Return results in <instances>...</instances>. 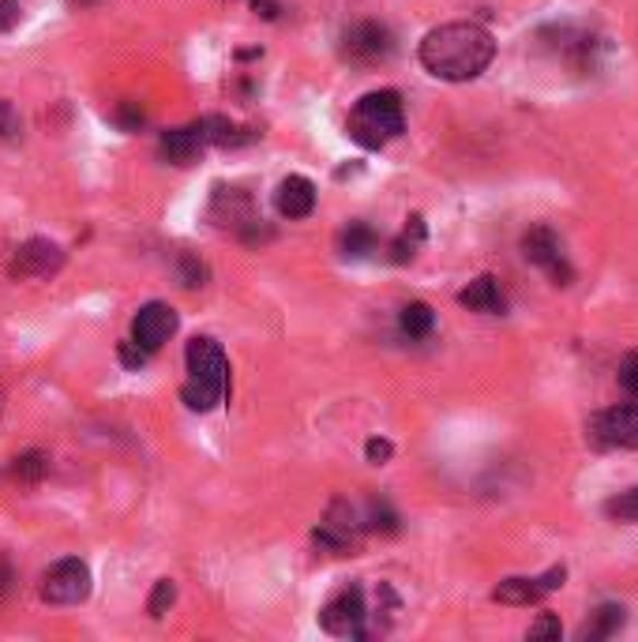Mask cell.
<instances>
[{"instance_id": "cell-1", "label": "cell", "mask_w": 638, "mask_h": 642, "mask_svg": "<svg viewBox=\"0 0 638 642\" xmlns=\"http://www.w3.org/2000/svg\"><path fill=\"white\" fill-rule=\"evenodd\" d=\"M417 57H421L424 72L436 80L470 83L492 64L496 41L481 23H444V27H432L424 34Z\"/></svg>"}, {"instance_id": "cell-2", "label": "cell", "mask_w": 638, "mask_h": 642, "mask_svg": "<svg viewBox=\"0 0 638 642\" xmlns=\"http://www.w3.org/2000/svg\"><path fill=\"white\" fill-rule=\"evenodd\" d=\"M184 361H189V379L181 387V399L192 413H210L226 399V387H229V361L222 346L215 338L200 335L189 342Z\"/></svg>"}, {"instance_id": "cell-3", "label": "cell", "mask_w": 638, "mask_h": 642, "mask_svg": "<svg viewBox=\"0 0 638 642\" xmlns=\"http://www.w3.org/2000/svg\"><path fill=\"white\" fill-rule=\"evenodd\" d=\"M406 129L402 98L398 90H372L353 106L350 113V140L369 150H380L383 143L398 140Z\"/></svg>"}, {"instance_id": "cell-4", "label": "cell", "mask_w": 638, "mask_h": 642, "mask_svg": "<svg viewBox=\"0 0 638 642\" xmlns=\"http://www.w3.org/2000/svg\"><path fill=\"white\" fill-rule=\"evenodd\" d=\"M91 597V568L80 556H64L41 579V602L49 605H83Z\"/></svg>"}, {"instance_id": "cell-5", "label": "cell", "mask_w": 638, "mask_h": 642, "mask_svg": "<svg viewBox=\"0 0 638 642\" xmlns=\"http://www.w3.org/2000/svg\"><path fill=\"white\" fill-rule=\"evenodd\" d=\"M364 620H369V608H364L361 586L338 590L320 613V623L327 635H342V639H364Z\"/></svg>"}, {"instance_id": "cell-6", "label": "cell", "mask_w": 638, "mask_h": 642, "mask_svg": "<svg viewBox=\"0 0 638 642\" xmlns=\"http://www.w3.org/2000/svg\"><path fill=\"white\" fill-rule=\"evenodd\" d=\"M390 53H395V34L383 23H357V27L342 34V57L350 64L372 68L390 61Z\"/></svg>"}, {"instance_id": "cell-7", "label": "cell", "mask_w": 638, "mask_h": 642, "mask_svg": "<svg viewBox=\"0 0 638 642\" xmlns=\"http://www.w3.org/2000/svg\"><path fill=\"white\" fill-rule=\"evenodd\" d=\"M586 433L598 447H638V405L624 402L590 417Z\"/></svg>"}, {"instance_id": "cell-8", "label": "cell", "mask_w": 638, "mask_h": 642, "mask_svg": "<svg viewBox=\"0 0 638 642\" xmlns=\"http://www.w3.org/2000/svg\"><path fill=\"white\" fill-rule=\"evenodd\" d=\"M522 256L530 259L533 267H541L544 275H549L556 286H571L575 270L567 267L564 249H559V237L552 233V230H544V226H538V230L526 233V237H522Z\"/></svg>"}, {"instance_id": "cell-9", "label": "cell", "mask_w": 638, "mask_h": 642, "mask_svg": "<svg viewBox=\"0 0 638 642\" xmlns=\"http://www.w3.org/2000/svg\"><path fill=\"white\" fill-rule=\"evenodd\" d=\"M177 324H181V319H177V312L169 308L166 301H151V304H143V308L135 312L132 342H140L147 353H155L177 335Z\"/></svg>"}, {"instance_id": "cell-10", "label": "cell", "mask_w": 638, "mask_h": 642, "mask_svg": "<svg viewBox=\"0 0 638 642\" xmlns=\"http://www.w3.org/2000/svg\"><path fill=\"white\" fill-rule=\"evenodd\" d=\"M61 267H64L61 244L46 241V237H31V241H23L20 249H15L12 264H8L12 278H46Z\"/></svg>"}, {"instance_id": "cell-11", "label": "cell", "mask_w": 638, "mask_h": 642, "mask_svg": "<svg viewBox=\"0 0 638 642\" xmlns=\"http://www.w3.org/2000/svg\"><path fill=\"white\" fill-rule=\"evenodd\" d=\"M567 579V568H549L541 579H504L496 590H492V602L504 605H538L544 594L559 590Z\"/></svg>"}, {"instance_id": "cell-12", "label": "cell", "mask_w": 638, "mask_h": 642, "mask_svg": "<svg viewBox=\"0 0 638 642\" xmlns=\"http://www.w3.org/2000/svg\"><path fill=\"white\" fill-rule=\"evenodd\" d=\"M357 514H353V507L350 504H330V511H327V519L316 526V545L320 548H327V553H335V556H342V553H350V548L357 545Z\"/></svg>"}, {"instance_id": "cell-13", "label": "cell", "mask_w": 638, "mask_h": 642, "mask_svg": "<svg viewBox=\"0 0 638 642\" xmlns=\"http://www.w3.org/2000/svg\"><path fill=\"white\" fill-rule=\"evenodd\" d=\"M275 207H278V215L289 218V222H297V218H309L312 210H316V184H312L309 177H301V173L286 177V181L278 184V192H275Z\"/></svg>"}, {"instance_id": "cell-14", "label": "cell", "mask_w": 638, "mask_h": 642, "mask_svg": "<svg viewBox=\"0 0 638 642\" xmlns=\"http://www.w3.org/2000/svg\"><path fill=\"white\" fill-rule=\"evenodd\" d=\"M203 147H210V140H207V129H203V121H195V124H184V129L166 132V135H161V143H158L161 158H169V162H177V166H189V162H195Z\"/></svg>"}, {"instance_id": "cell-15", "label": "cell", "mask_w": 638, "mask_h": 642, "mask_svg": "<svg viewBox=\"0 0 638 642\" xmlns=\"http://www.w3.org/2000/svg\"><path fill=\"white\" fill-rule=\"evenodd\" d=\"M458 301H462L470 312H484V316H504V293H499V286H496V278H492V275L473 278V282L466 286L462 293H458Z\"/></svg>"}, {"instance_id": "cell-16", "label": "cell", "mask_w": 638, "mask_h": 642, "mask_svg": "<svg viewBox=\"0 0 638 642\" xmlns=\"http://www.w3.org/2000/svg\"><path fill=\"white\" fill-rule=\"evenodd\" d=\"M398 327H402L406 338H429L432 327H436V312H432L424 301H413V304H406V308H402Z\"/></svg>"}, {"instance_id": "cell-17", "label": "cell", "mask_w": 638, "mask_h": 642, "mask_svg": "<svg viewBox=\"0 0 638 642\" xmlns=\"http://www.w3.org/2000/svg\"><path fill=\"white\" fill-rule=\"evenodd\" d=\"M46 473H49L46 451H27V455H20V459H12V467H8V477L20 481V485H38Z\"/></svg>"}, {"instance_id": "cell-18", "label": "cell", "mask_w": 638, "mask_h": 642, "mask_svg": "<svg viewBox=\"0 0 638 642\" xmlns=\"http://www.w3.org/2000/svg\"><path fill=\"white\" fill-rule=\"evenodd\" d=\"M619 628H624V608H619V605H601L598 613H593V620L582 628V639H612Z\"/></svg>"}, {"instance_id": "cell-19", "label": "cell", "mask_w": 638, "mask_h": 642, "mask_svg": "<svg viewBox=\"0 0 638 642\" xmlns=\"http://www.w3.org/2000/svg\"><path fill=\"white\" fill-rule=\"evenodd\" d=\"M376 233L369 230V226H350L342 237H338V249H342V256H350V259H361V256H369V252H376Z\"/></svg>"}, {"instance_id": "cell-20", "label": "cell", "mask_w": 638, "mask_h": 642, "mask_svg": "<svg viewBox=\"0 0 638 642\" xmlns=\"http://www.w3.org/2000/svg\"><path fill=\"white\" fill-rule=\"evenodd\" d=\"M424 241V226H421V218H410V226H406V233L398 237L395 244H390V259L395 264H406V259L413 256V249Z\"/></svg>"}, {"instance_id": "cell-21", "label": "cell", "mask_w": 638, "mask_h": 642, "mask_svg": "<svg viewBox=\"0 0 638 642\" xmlns=\"http://www.w3.org/2000/svg\"><path fill=\"white\" fill-rule=\"evenodd\" d=\"M605 514L616 522H638V488H627V493L612 496L605 504Z\"/></svg>"}, {"instance_id": "cell-22", "label": "cell", "mask_w": 638, "mask_h": 642, "mask_svg": "<svg viewBox=\"0 0 638 642\" xmlns=\"http://www.w3.org/2000/svg\"><path fill=\"white\" fill-rule=\"evenodd\" d=\"M177 602V586L173 579H158L155 590H151V602H147V613L155 616V620H161V616L169 613V605Z\"/></svg>"}, {"instance_id": "cell-23", "label": "cell", "mask_w": 638, "mask_h": 642, "mask_svg": "<svg viewBox=\"0 0 638 642\" xmlns=\"http://www.w3.org/2000/svg\"><path fill=\"white\" fill-rule=\"evenodd\" d=\"M369 522H372V530H380V534H395L398 530V514L383 500L369 507Z\"/></svg>"}, {"instance_id": "cell-24", "label": "cell", "mask_w": 638, "mask_h": 642, "mask_svg": "<svg viewBox=\"0 0 638 642\" xmlns=\"http://www.w3.org/2000/svg\"><path fill=\"white\" fill-rule=\"evenodd\" d=\"M619 387H624L631 399H638V353H627L624 365H619Z\"/></svg>"}, {"instance_id": "cell-25", "label": "cell", "mask_w": 638, "mask_h": 642, "mask_svg": "<svg viewBox=\"0 0 638 642\" xmlns=\"http://www.w3.org/2000/svg\"><path fill=\"white\" fill-rule=\"evenodd\" d=\"M559 620L552 613H544V616H538V623H530V631H526V635L530 639H559Z\"/></svg>"}, {"instance_id": "cell-26", "label": "cell", "mask_w": 638, "mask_h": 642, "mask_svg": "<svg viewBox=\"0 0 638 642\" xmlns=\"http://www.w3.org/2000/svg\"><path fill=\"white\" fill-rule=\"evenodd\" d=\"M181 278L189 290H195V286H203V278H207V267H203L195 256H181Z\"/></svg>"}, {"instance_id": "cell-27", "label": "cell", "mask_w": 638, "mask_h": 642, "mask_svg": "<svg viewBox=\"0 0 638 642\" xmlns=\"http://www.w3.org/2000/svg\"><path fill=\"white\" fill-rule=\"evenodd\" d=\"M20 20H23V4H20V0H0V34L20 27Z\"/></svg>"}, {"instance_id": "cell-28", "label": "cell", "mask_w": 638, "mask_h": 642, "mask_svg": "<svg viewBox=\"0 0 638 642\" xmlns=\"http://www.w3.org/2000/svg\"><path fill=\"white\" fill-rule=\"evenodd\" d=\"M364 455H369V462H376V467H383V462L395 455V447L387 444V439H380V436H372L369 444H364Z\"/></svg>"}, {"instance_id": "cell-29", "label": "cell", "mask_w": 638, "mask_h": 642, "mask_svg": "<svg viewBox=\"0 0 638 642\" xmlns=\"http://www.w3.org/2000/svg\"><path fill=\"white\" fill-rule=\"evenodd\" d=\"M147 358H151V353L143 350L140 342H124V346H121V361H124L128 368H140V365H143V361H147Z\"/></svg>"}, {"instance_id": "cell-30", "label": "cell", "mask_w": 638, "mask_h": 642, "mask_svg": "<svg viewBox=\"0 0 638 642\" xmlns=\"http://www.w3.org/2000/svg\"><path fill=\"white\" fill-rule=\"evenodd\" d=\"M15 132H20V113L8 101H0V135H15Z\"/></svg>"}, {"instance_id": "cell-31", "label": "cell", "mask_w": 638, "mask_h": 642, "mask_svg": "<svg viewBox=\"0 0 638 642\" xmlns=\"http://www.w3.org/2000/svg\"><path fill=\"white\" fill-rule=\"evenodd\" d=\"M12 582H15V571H12V564H8V556L0 553V594L12 590Z\"/></svg>"}, {"instance_id": "cell-32", "label": "cell", "mask_w": 638, "mask_h": 642, "mask_svg": "<svg viewBox=\"0 0 638 642\" xmlns=\"http://www.w3.org/2000/svg\"><path fill=\"white\" fill-rule=\"evenodd\" d=\"M255 15H263V20H278V4L275 0H255Z\"/></svg>"}, {"instance_id": "cell-33", "label": "cell", "mask_w": 638, "mask_h": 642, "mask_svg": "<svg viewBox=\"0 0 638 642\" xmlns=\"http://www.w3.org/2000/svg\"><path fill=\"white\" fill-rule=\"evenodd\" d=\"M80 4H98V0H80Z\"/></svg>"}]
</instances>
